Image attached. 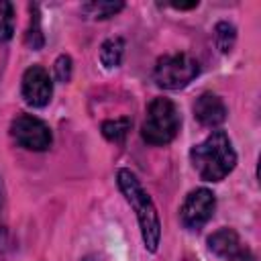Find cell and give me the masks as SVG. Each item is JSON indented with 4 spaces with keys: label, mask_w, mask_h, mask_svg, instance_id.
Returning a JSON list of instances; mask_svg holds the SVG:
<instances>
[{
    "label": "cell",
    "mask_w": 261,
    "mask_h": 261,
    "mask_svg": "<svg viewBox=\"0 0 261 261\" xmlns=\"http://www.w3.org/2000/svg\"><path fill=\"white\" fill-rule=\"evenodd\" d=\"M208 247L218 257H230L234 255L243 245L239 241V234L232 228H220L208 237Z\"/></svg>",
    "instance_id": "9"
},
{
    "label": "cell",
    "mask_w": 261,
    "mask_h": 261,
    "mask_svg": "<svg viewBox=\"0 0 261 261\" xmlns=\"http://www.w3.org/2000/svg\"><path fill=\"white\" fill-rule=\"evenodd\" d=\"M171 6L177 10H188V8H196L198 2H171Z\"/></svg>",
    "instance_id": "19"
},
{
    "label": "cell",
    "mask_w": 261,
    "mask_h": 261,
    "mask_svg": "<svg viewBox=\"0 0 261 261\" xmlns=\"http://www.w3.org/2000/svg\"><path fill=\"white\" fill-rule=\"evenodd\" d=\"M122 55H124V41L120 37H110L100 45V61L106 69L118 67Z\"/></svg>",
    "instance_id": "10"
},
{
    "label": "cell",
    "mask_w": 261,
    "mask_h": 261,
    "mask_svg": "<svg viewBox=\"0 0 261 261\" xmlns=\"http://www.w3.org/2000/svg\"><path fill=\"white\" fill-rule=\"evenodd\" d=\"M194 116L202 126L216 128L226 120V106L220 96L212 92H204L194 102Z\"/></svg>",
    "instance_id": "8"
},
{
    "label": "cell",
    "mask_w": 261,
    "mask_h": 261,
    "mask_svg": "<svg viewBox=\"0 0 261 261\" xmlns=\"http://www.w3.org/2000/svg\"><path fill=\"white\" fill-rule=\"evenodd\" d=\"M82 261H100V259H98L96 255H88V257H84Z\"/></svg>",
    "instance_id": "20"
},
{
    "label": "cell",
    "mask_w": 261,
    "mask_h": 261,
    "mask_svg": "<svg viewBox=\"0 0 261 261\" xmlns=\"http://www.w3.org/2000/svg\"><path fill=\"white\" fill-rule=\"evenodd\" d=\"M200 73V63L190 53H169L157 59L153 67V82L163 90L186 88Z\"/></svg>",
    "instance_id": "4"
},
{
    "label": "cell",
    "mask_w": 261,
    "mask_h": 261,
    "mask_svg": "<svg viewBox=\"0 0 261 261\" xmlns=\"http://www.w3.org/2000/svg\"><path fill=\"white\" fill-rule=\"evenodd\" d=\"M20 92L29 106H33V108L47 106L53 96V82L49 77V71L41 65H31L22 73Z\"/></svg>",
    "instance_id": "7"
},
{
    "label": "cell",
    "mask_w": 261,
    "mask_h": 261,
    "mask_svg": "<svg viewBox=\"0 0 261 261\" xmlns=\"http://www.w3.org/2000/svg\"><path fill=\"white\" fill-rule=\"evenodd\" d=\"M116 184H118L124 200L135 210L145 249L149 253H155L159 247V241H161V220H159V214H157V208H155L151 196L147 194V190L141 186V181L137 179V175L130 169H124V167L118 169Z\"/></svg>",
    "instance_id": "2"
},
{
    "label": "cell",
    "mask_w": 261,
    "mask_h": 261,
    "mask_svg": "<svg viewBox=\"0 0 261 261\" xmlns=\"http://www.w3.org/2000/svg\"><path fill=\"white\" fill-rule=\"evenodd\" d=\"M214 208H216V198L210 190L206 188H198V190H192L184 204H181V210H179V220L184 224V228L188 230H200L214 214Z\"/></svg>",
    "instance_id": "6"
},
{
    "label": "cell",
    "mask_w": 261,
    "mask_h": 261,
    "mask_svg": "<svg viewBox=\"0 0 261 261\" xmlns=\"http://www.w3.org/2000/svg\"><path fill=\"white\" fill-rule=\"evenodd\" d=\"M179 110L169 98H153L147 106L145 122L141 126V137L153 147L169 145L179 133Z\"/></svg>",
    "instance_id": "3"
},
{
    "label": "cell",
    "mask_w": 261,
    "mask_h": 261,
    "mask_svg": "<svg viewBox=\"0 0 261 261\" xmlns=\"http://www.w3.org/2000/svg\"><path fill=\"white\" fill-rule=\"evenodd\" d=\"M234 41H237V29H234V24L222 20V22H218L214 27V43L220 49V53H230L232 47H234Z\"/></svg>",
    "instance_id": "14"
},
{
    "label": "cell",
    "mask_w": 261,
    "mask_h": 261,
    "mask_svg": "<svg viewBox=\"0 0 261 261\" xmlns=\"http://www.w3.org/2000/svg\"><path fill=\"white\" fill-rule=\"evenodd\" d=\"M73 73V61L69 55H59L53 63V75L59 84H67Z\"/></svg>",
    "instance_id": "16"
},
{
    "label": "cell",
    "mask_w": 261,
    "mask_h": 261,
    "mask_svg": "<svg viewBox=\"0 0 261 261\" xmlns=\"http://www.w3.org/2000/svg\"><path fill=\"white\" fill-rule=\"evenodd\" d=\"M190 161L200 179L222 181L237 165V153L224 130H212L190 151Z\"/></svg>",
    "instance_id": "1"
},
{
    "label": "cell",
    "mask_w": 261,
    "mask_h": 261,
    "mask_svg": "<svg viewBox=\"0 0 261 261\" xmlns=\"http://www.w3.org/2000/svg\"><path fill=\"white\" fill-rule=\"evenodd\" d=\"M228 261H255V257H253V253L247 247H241L234 255L228 257Z\"/></svg>",
    "instance_id": "18"
},
{
    "label": "cell",
    "mask_w": 261,
    "mask_h": 261,
    "mask_svg": "<svg viewBox=\"0 0 261 261\" xmlns=\"http://www.w3.org/2000/svg\"><path fill=\"white\" fill-rule=\"evenodd\" d=\"M24 43L33 51H39L45 45V37H43V29H41V14H39L37 4L31 6V27L24 35Z\"/></svg>",
    "instance_id": "13"
},
{
    "label": "cell",
    "mask_w": 261,
    "mask_h": 261,
    "mask_svg": "<svg viewBox=\"0 0 261 261\" xmlns=\"http://www.w3.org/2000/svg\"><path fill=\"white\" fill-rule=\"evenodd\" d=\"M14 33V8L10 2H0V43L12 39Z\"/></svg>",
    "instance_id": "15"
},
{
    "label": "cell",
    "mask_w": 261,
    "mask_h": 261,
    "mask_svg": "<svg viewBox=\"0 0 261 261\" xmlns=\"http://www.w3.org/2000/svg\"><path fill=\"white\" fill-rule=\"evenodd\" d=\"M12 139L29 151H47L53 143L51 128L45 120L33 116V114H18L10 124Z\"/></svg>",
    "instance_id": "5"
},
{
    "label": "cell",
    "mask_w": 261,
    "mask_h": 261,
    "mask_svg": "<svg viewBox=\"0 0 261 261\" xmlns=\"http://www.w3.org/2000/svg\"><path fill=\"white\" fill-rule=\"evenodd\" d=\"M130 124H133V120H130L128 116H120V118L104 120V122L100 124V130H102V135H104L108 141H112V143H120V141L128 135Z\"/></svg>",
    "instance_id": "12"
},
{
    "label": "cell",
    "mask_w": 261,
    "mask_h": 261,
    "mask_svg": "<svg viewBox=\"0 0 261 261\" xmlns=\"http://www.w3.org/2000/svg\"><path fill=\"white\" fill-rule=\"evenodd\" d=\"M6 239H8V230H6V192H4V181L0 177V257L4 255Z\"/></svg>",
    "instance_id": "17"
},
{
    "label": "cell",
    "mask_w": 261,
    "mask_h": 261,
    "mask_svg": "<svg viewBox=\"0 0 261 261\" xmlns=\"http://www.w3.org/2000/svg\"><path fill=\"white\" fill-rule=\"evenodd\" d=\"M124 8L122 2H86L82 6V14L86 18H94V20H104L114 16L116 12H120Z\"/></svg>",
    "instance_id": "11"
}]
</instances>
